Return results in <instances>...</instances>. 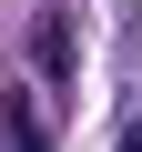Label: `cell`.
Returning <instances> with one entry per match:
<instances>
[{"label":"cell","instance_id":"cell-2","mask_svg":"<svg viewBox=\"0 0 142 152\" xmlns=\"http://www.w3.org/2000/svg\"><path fill=\"white\" fill-rule=\"evenodd\" d=\"M112 152H142V122H122V142H112Z\"/></svg>","mask_w":142,"mask_h":152},{"label":"cell","instance_id":"cell-1","mask_svg":"<svg viewBox=\"0 0 142 152\" xmlns=\"http://www.w3.org/2000/svg\"><path fill=\"white\" fill-rule=\"evenodd\" d=\"M31 71H41L51 91L71 81V20H61V10H41V20H31Z\"/></svg>","mask_w":142,"mask_h":152}]
</instances>
